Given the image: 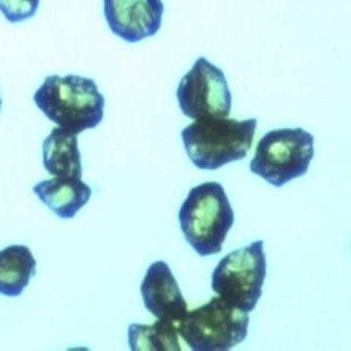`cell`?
<instances>
[{
  "label": "cell",
  "instance_id": "obj_9",
  "mask_svg": "<svg viewBox=\"0 0 351 351\" xmlns=\"http://www.w3.org/2000/svg\"><path fill=\"white\" fill-rule=\"evenodd\" d=\"M143 302L157 319L179 323L189 312V304L182 296L171 269L165 261L149 266L141 282Z\"/></svg>",
  "mask_w": 351,
  "mask_h": 351
},
{
  "label": "cell",
  "instance_id": "obj_5",
  "mask_svg": "<svg viewBox=\"0 0 351 351\" xmlns=\"http://www.w3.org/2000/svg\"><path fill=\"white\" fill-rule=\"evenodd\" d=\"M315 139L304 128L267 132L258 141L250 171L274 187H282L308 171L315 156Z\"/></svg>",
  "mask_w": 351,
  "mask_h": 351
},
{
  "label": "cell",
  "instance_id": "obj_3",
  "mask_svg": "<svg viewBox=\"0 0 351 351\" xmlns=\"http://www.w3.org/2000/svg\"><path fill=\"white\" fill-rule=\"evenodd\" d=\"M179 223L185 241L199 256L220 254L234 213L225 189L219 182L196 185L179 209Z\"/></svg>",
  "mask_w": 351,
  "mask_h": 351
},
{
  "label": "cell",
  "instance_id": "obj_15",
  "mask_svg": "<svg viewBox=\"0 0 351 351\" xmlns=\"http://www.w3.org/2000/svg\"><path fill=\"white\" fill-rule=\"evenodd\" d=\"M0 110H2V98H0Z\"/></svg>",
  "mask_w": 351,
  "mask_h": 351
},
{
  "label": "cell",
  "instance_id": "obj_11",
  "mask_svg": "<svg viewBox=\"0 0 351 351\" xmlns=\"http://www.w3.org/2000/svg\"><path fill=\"white\" fill-rule=\"evenodd\" d=\"M43 167L54 178H82L78 135L56 127L43 141Z\"/></svg>",
  "mask_w": 351,
  "mask_h": 351
},
{
  "label": "cell",
  "instance_id": "obj_1",
  "mask_svg": "<svg viewBox=\"0 0 351 351\" xmlns=\"http://www.w3.org/2000/svg\"><path fill=\"white\" fill-rule=\"evenodd\" d=\"M34 101L51 122L75 135L100 125L105 116V97L95 81L78 75L48 76Z\"/></svg>",
  "mask_w": 351,
  "mask_h": 351
},
{
  "label": "cell",
  "instance_id": "obj_4",
  "mask_svg": "<svg viewBox=\"0 0 351 351\" xmlns=\"http://www.w3.org/2000/svg\"><path fill=\"white\" fill-rule=\"evenodd\" d=\"M249 323V313L217 296L185 313L178 323V332L193 351H226L244 342Z\"/></svg>",
  "mask_w": 351,
  "mask_h": 351
},
{
  "label": "cell",
  "instance_id": "obj_2",
  "mask_svg": "<svg viewBox=\"0 0 351 351\" xmlns=\"http://www.w3.org/2000/svg\"><path fill=\"white\" fill-rule=\"evenodd\" d=\"M256 119L203 117L185 127L182 138L185 152L199 169H219L239 162L250 152L256 132Z\"/></svg>",
  "mask_w": 351,
  "mask_h": 351
},
{
  "label": "cell",
  "instance_id": "obj_10",
  "mask_svg": "<svg viewBox=\"0 0 351 351\" xmlns=\"http://www.w3.org/2000/svg\"><path fill=\"white\" fill-rule=\"evenodd\" d=\"M34 193L56 215L70 220L89 203L92 189L82 178H53L34 185Z\"/></svg>",
  "mask_w": 351,
  "mask_h": 351
},
{
  "label": "cell",
  "instance_id": "obj_14",
  "mask_svg": "<svg viewBox=\"0 0 351 351\" xmlns=\"http://www.w3.org/2000/svg\"><path fill=\"white\" fill-rule=\"evenodd\" d=\"M40 0H0V12L10 23L16 24L35 16Z\"/></svg>",
  "mask_w": 351,
  "mask_h": 351
},
{
  "label": "cell",
  "instance_id": "obj_6",
  "mask_svg": "<svg viewBox=\"0 0 351 351\" xmlns=\"http://www.w3.org/2000/svg\"><path fill=\"white\" fill-rule=\"evenodd\" d=\"M265 242L256 241L241 247L221 258L213 274V287L217 296L237 311H255L263 294L267 274V260L263 249Z\"/></svg>",
  "mask_w": 351,
  "mask_h": 351
},
{
  "label": "cell",
  "instance_id": "obj_12",
  "mask_svg": "<svg viewBox=\"0 0 351 351\" xmlns=\"http://www.w3.org/2000/svg\"><path fill=\"white\" fill-rule=\"evenodd\" d=\"M37 274V261L25 245H10L0 250V294L21 296Z\"/></svg>",
  "mask_w": 351,
  "mask_h": 351
},
{
  "label": "cell",
  "instance_id": "obj_7",
  "mask_svg": "<svg viewBox=\"0 0 351 351\" xmlns=\"http://www.w3.org/2000/svg\"><path fill=\"white\" fill-rule=\"evenodd\" d=\"M180 111L190 119L226 117L231 112V92L225 73L199 58L178 87Z\"/></svg>",
  "mask_w": 351,
  "mask_h": 351
},
{
  "label": "cell",
  "instance_id": "obj_8",
  "mask_svg": "<svg viewBox=\"0 0 351 351\" xmlns=\"http://www.w3.org/2000/svg\"><path fill=\"white\" fill-rule=\"evenodd\" d=\"M111 32L128 43L154 37L162 27V0H103Z\"/></svg>",
  "mask_w": 351,
  "mask_h": 351
},
{
  "label": "cell",
  "instance_id": "obj_13",
  "mask_svg": "<svg viewBox=\"0 0 351 351\" xmlns=\"http://www.w3.org/2000/svg\"><path fill=\"white\" fill-rule=\"evenodd\" d=\"M128 345L133 351H180L178 323L158 319L152 324H132Z\"/></svg>",
  "mask_w": 351,
  "mask_h": 351
}]
</instances>
